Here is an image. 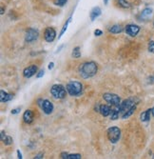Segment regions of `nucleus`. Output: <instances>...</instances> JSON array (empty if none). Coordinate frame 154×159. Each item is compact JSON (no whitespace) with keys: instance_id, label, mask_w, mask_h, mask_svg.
Masks as SVG:
<instances>
[{"instance_id":"1","label":"nucleus","mask_w":154,"mask_h":159,"mask_svg":"<svg viewBox=\"0 0 154 159\" xmlns=\"http://www.w3.org/2000/svg\"><path fill=\"white\" fill-rule=\"evenodd\" d=\"M97 70H98L97 64L93 61H89V62H85L82 65H80L79 74L83 78L88 79V78L94 76L97 74Z\"/></svg>"},{"instance_id":"2","label":"nucleus","mask_w":154,"mask_h":159,"mask_svg":"<svg viewBox=\"0 0 154 159\" xmlns=\"http://www.w3.org/2000/svg\"><path fill=\"white\" fill-rule=\"evenodd\" d=\"M66 89L71 96H79L83 92V85L79 81L72 80L67 84Z\"/></svg>"},{"instance_id":"3","label":"nucleus","mask_w":154,"mask_h":159,"mask_svg":"<svg viewBox=\"0 0 154 159\" xmlns=\"http://www.w3.org/2000/svg\"><path fill=\"white\" fill-rule=\"evenodd\" d=\"M67 89L60 84H54L51 88V94L55 99H64L67 95Z\"/></svg>"},{"instance_id":"4","label":"nucleus","mask_w":154,"mask_h":159,"mask_svg":"<svg viewBox=\"0 0 154 159\" xmlns=\"http://www.w3.org/2000/svg\"><path fill=\"white\" fill-rule=\"evenodd\" d=\"M107 135H108V140L111 142V143H117L121 137V129L116 127V126H113V127H110L108 132H107Z\"/></svg>"},{"instance_id":"5","label":"nucleus","mask_w":154,"mask_h":159,"mask_svg":"<svg viewBox=\"0 0 154 159\" xmlns=\"http://www.w3.org/2000/svg\"><path fill=\"white\" fill-rule=\"evenodd\" d=\"M136 105V102H135V98H128L124 100L123 102L120 103V105L118 106V109H119V112H120V115H122L124 113H125L128 111H130L132 107H134Z\"/></svg>"},{"instance_id":"6","label":"nucleus","mask_w":154,"mask_h":159,"mask_svg":"<svg viewBox=\"0 0 154 159\" xmlns=\"http://www.w3.org/2000/svg\"><path fill=\"white\" fill-rule=\"evenodd\" d=\"M103 98L106 101L107 103H108L109 105H112L114 107H117L120 105L121 103V98L119 95L115 94V93H107L103 94Z\"/></svg>"},{"instance_id":"7","label":"nucleus","mask_w":154,"mask_h":159,"mask_svg":"<svg viewBox=\"0 0 154 159\" xmlns=\"http://www.w3.org/2000/svg\"><path fill=\"white\" fill-rule=\"evenodd\" d=\"M39 37V32L34 28H29L25 34V41L27 43H32L36 41Z\"/></svg>"},{"instance_id":"8","label":"nucleus","mask_w":154,"mask_h":159,"mask_svg":"<svg viewBox=\"0 0 154 159\" xmlns=\"http://www.w3.org/2000/svg\"><path fill=\"white\" fill-rule=\"evenodd\" d=\"M55 37H56V32L53 28L47 27L44 31V38L48 43H51L54 41Z\"/></svg>"},{"instance_id":"9","label":"nucleus","mask_w":154,"mask_h":159,"mask_svg":"<svg viewBox=\"0 0 154 159\" xmlns=\"http://www.w3.org/2000/svg\"><path fill=\"white\" fill-rule=\"evenodd\" d=\"M125 32L127 33L128 35H130L131 37H134L139 34L140 27L135 25V24H129V25H127L125 27Z\"/></svg>"},{"instance_id":"10","label":"nucleus","mask_w":154,"mask_h":159,"mask_svg":"<svg viewBox=\"0 0 154 159\" xmlns=\"http://www.w3.org/2000/svg\"><path fill=\"white\" fill-rule=\"evenodd\" d=\"M37 70H38V68L36 65H31V66L24 69L23 75L25 78H31L37 74Z\"/></svg>"},{"instance_id":"11","label":"nucleus","mask_w":154,"mask_h":159,"mask_svg":"<svg viewBox=\"0 0 154 159\" xmlns=\"http://www.w3.org/2000/svg\"><path fill=\"white\" fill-rule=\"evenodd\" d=\"M40 107H41L42 111H44L45 114H51L53 111V109H54L53 104L48 99H44L43 101H42V104H41Z\"/></svg>"},{"instance_id":"12","label":"nucleus","mask_w":154,"mask_h":159,"mask_svg":"<svg viewBox=\"0 0 154 159\" xmlns=\"http://www.w3.org/2000/svg\"><path fill=\"white\" fill-rule=\"evenodd\" d=\"M33 118H34V114H33V111H31V110H27L23 113V121L26 124H31V123H33Z\"/></svg>"},{"instance_id":"13","label":"nucleus","mask_w":154,"mask_h":159,"mask_svg":"<svg viewBox=\"0 0 154 159\" xmlns=\"http://www.w3.org/2000/svg\"><path fill=\"white\" fill-rule=\"evenodd\" d=\"M101 13H102V10H101V8L100 7H94L91 11H90V20L91 21H94L96 18H98L100 16H101Z\"/></svg>"},{"instance_id":"14","label":"nucleus","mask_w":154,"mask_h":159,"mask_svg":"<svg viewBox=\"0 0 154 159\" xmlns=\"http://www.w3.org/2000/svg\"><path fill=\"white\" fill-rule=\"evenodd\" d=\"M13 98V95L11 94V93H8L7 92L1 90L0 92V101H1L2 103H5V102H9L11 99Z\"/></svg>"},{"instance_id":"15","label":"nucleus","mask_w":154,"mask_h":159,"mask_svg":"<svg viewBox=\"0 0 154 159\" xmlns=\"http://www.w3.org/2000/svg\"><path fill=\"white\" fill-rule=\"evenodd\" d=\"M111 109L108 105H100V108H99V112L103 115L104 117H107V116H109V114L111 112Z\"/></svg>"},{"instance_id":"16","label":"nucleus","mask_w":154,"mask_h":159,"mask_svg":"<svg viewBox=\"0 0 154 159\" xmlns=\"http://www.w3.org/2000/svg\"><path fill=\"white\" fill-rule=\"evenodd\" d=\"M152 114V111H151V109H148L145 111H143L140 115V119H141L142 122H148L149 119H150V115Z\"/></svg>"},{"instance_id":"17","label":"nucleus","mask_w":154,"mask_h":159,"mask_svg":"<svg viewBox=\"0 0 154 159\" xmlns=\"http://www.w3.org/2000/svg\"><path fill=\"white\" fill-rule=\"evenodd\" d=\"M1 141L5 144L6 146L11 145L12 142H13L12 138H11L10 135H7V134H6V133H5L4 131H2V132H1Z\"/></svg>"},{"instance_id":"18","label":"nucleus","mask_w":154,"mask_h":159,"mask_svg":"<svg viewBox=\"0 0 154 159\" xmlns=\"http://www.w3.org/2000/svg\"><path fill=\"white\" fill-rule=\"evenodd\" d=\"M124 31V29L121 25H113V26H111L109 29H108V32L110 34H121L122 32Z\"/></svg>"},{"instance_id":"19","label":"nucleus","mask_w":154,"mask_h":159,"mask_svg":"<svg viewBox=\"0 0 154 159\" xmlns=\"http://www.w3.org/2000/svg\"><path fill=\"white\" fill-rule=\"evenodd\" d=\"M120 116V112H119V109H118V106L115 108V109H112L111 110V112L109 114V117L111 120H116L118 119Z\"/></svg>"},{"instance_id":"20","label":"nucleus","mask_w":154,"mask_h":159,"mask_svg":"<svg viewBox=\"0 0 154 159\" xmlns=\"http://www.w3.org/2000/svg\"><path fill=\"white\" fill-rule=\"evenodd\" d=\"M152 14V9L151 8H146V9H144L143 11H142V12H141V18H148Z\"/></svg>"},{"instance_id":"21","label":"nucleus","mask_w":154,"mask_h":159,"mask_svg":"<svg viewBox=\"0 0 154 159\" xmlns=\"http://www.w3.org/2000/svg\"><path fill=\"white\" fill-rule=\"evenodd\" d=\"M117 1H118V5L123 9H130L131 7L130 3L128 0H117Z\"/></svg>"},{"instance_id":"22","label":"nucleus","mask_w":154,"mask_h":159,"mask_svg":"<svg viewBox=\"0 0 154 159\" xmlns=\"http://www.w3.org/2000/svg\"><path fill=\"white\" fill-rule=\"evenodd\" d=\"M72 56L73 58L77 59V58H80L81 57V51H80V47H75L73 49V52H72Z\"/></svg>"},{"instance_id":"23","label":"nucleus","mask_w":154,"mask_h":159,"mask_svg":"<svg viewBox=\"0 0 154 159\" xmlns=\"http://www.w3.org/2000/svg\"><path fill=\"white\" fill-rule=\"evenodd\" d=\"M135 110H136V105L134 106V107H132L130 111H128L125 113H124L123 115H122V119H127V118H129V117H130L131 115L134 113V111H135Z\"/></svg>"},{"instance_id":"24","label":"nucleus","mask_w":154,"mask_h":159,"mask_svg":"<svg viewBox=\"0 0 154 159\" xmlns=\"http://www.w3.org/2000/svg\"><path fill=\"white\" fill-rule=\"evenodd\" d=\"M71 21H72V16H69V18L67 20V22L64 24V26H63V28H62V30H61V32H60V34H59V36H58V38H60L65 33H66V31H67V29H68V24L71 23Z\"/></svg>"},{"instance_id":"25","label":"nucleus","mask_w":154,"mask_h":159,"mask_svg":"<svg viewBox=\"0 0 154 159\" xmlns=\"http://www.w3.org/2000/svg\"><path fill=\"white\" fill-rule=\"evenodd\" d=\"M82 155L80 153H73V154H69L68 156V159H81Z\"/></svg>"},{"instance_id":"26","label":"nucleus","mask_w":154,"mask_h":159,"mask_svg":"<svg viewBox=\"0 0 154 159\" xmlns=\"http://www.w3.org/2000/svg\"><path fill=\"white\" fill-rule=\"evenodd\" d=\"M148 51L151 53H154V41H150L148 43Z\"/></svg>"},{"instance_id":"27","label":"nucleus","mask_w":154,"mask_h":159,"mask_svg":"<svg viewBox=\"0 0 154 159\" xmlns=\"http://www.w3.org/2000/svg\"><path fill=\"white\" fill-rule=\"evenodd\" d=\"M67 2H68V0H56V4L60 7H63L64 5H66Z\"/></svg>"},{"instance_id":"28","label":"nucleus","mask_w":154,"mask_h":159,"mask_svg":"<svg viewBox=\"0 0 154 159\" xmlns=\"http://www.w3.org/2000/svg\"><path fill=\"white\" fill-rule=\"evenodd\" d=\"M103 34V32L101 30H99V29H97V30L94 31V35L95 36H101Z\"/></svg>"},{"instance_id":"29","label":"nucleus","mask_w":154,"mask_h":159,"mask_svg":"<svg viewBox=\"0 0 154 159\" xmlns=\"http://www.w3.org/2000/svg\"><path fill=\"white\" fill-rule=\"evenodd\" d=\"M44 74H45V71H44V70H39V73L36 75V77L37 78H41L42 76L44 75Z\"/></svg>"},{"instance_id":"30","label":"nucleus","mask_w":154,"mask_h":159,"mask_svg":"<svg viewBox=\"0 0 154 159\" xmlns=\"http://www.w3.org/2000/svg\"><path fill=\"white\" fill-rule=\"evenodd\" d=\"M21 111V108H16V109H13L11 110V114H17L19 111Z\"/></svg>"},{"instance_id":"31","label":"nucleus","mask_w":154,"mask_h":159,"mask_svg":"<svg viewBox=\"0 0 154 159\" xmlns=\"http://www.w3.org/2000/svg\"><path fill=\"white\" fill-rule=\"evenodd\" d=\"M68 152H62L60 154V157L63 158V159H68Z\"/></svg>"},{"instance_id":"32","label":"nucleus","mask_w":154,"mask_h":159,"mask_svg":"<svg viewBox=\"0 0 154 159\" xmlns=\"http://www.w3.org/2000/svg\"><path fill=\"white\" fill-rule=\"evenodd\" d=\"M43 157H44V153L43 152H40V153H38V154H36L34 156V158H36V159H40V158H43Z\"/></svg>"},{"instance_id":"33","label":"nucleus","mask_w":154,"mask_h":159,"mask_svg":"<svg viewBox=\"0 0 154 159\" xmlns=\"http://www.w3.org/2000/svg\"><path fill=\"white\" fill-rule=\"evenodd\" d=\"M53 67H54V63H53V62H50V63H49V66H48L49 70H52Z\"/></svg>"},{"instance_id":"34","label":"nucleus","mask_w":154,"mask_h":159,"mask_svg":"<svg viewBox=\"0 0 154 159\" xmlns=\"http://www.w3.org/2000/svg\"><path fill=\"white\" fill-rule=\"evenodd\" d=\"M17 158H19V159L23 158V157H22V153L20 152V151H19V150L17 151Z\"/></svg>"},{"instance_id":"35","label":"nucleus","mask_w":154,"mask_h":159,"mask_svg":"<svg viewBox=\"0 0 154 159\" xmlns=\"http://www.w3.org/2000/svg\"><path fill=\"white\" fill-rule=\"evenodd\" d=\"M62 48H64V45H61V46H60L59 48H57V51H56V52H60V51L62 50Z\"/></svg>"},{"instance_id":"36","label":"nucleus","mask_w":154,"mask_h":159,"mask_svg":"<svg viewBox=\"0 0 154 159\" xmlns=\"http://www.w3.org/2000/svg\"><path fill=\"white\" fill-rule=\"evenodd\" d=\"M103 1H104V4H105V5H108V1H109V0H103Z\"/></svg>"},{"instance_id":"37","label":"nucleus","mask_w":154,"mask_h":159,"mask_svg":"<svg viewBox=\"0 0 154 159\" xmlns=\"http://www.w3.org/2000/svg\"><path fill=\"white\" fill-rule=\"evenodd\" d=\"M1 14H4V7H1Z\"/></svg>"},{"instance_id":"38","label":"nucleus","mask_w":154,"mask_h":159,"mask_svg":"<svg viewBox=\"0 0 154 159\" xmlns=\"http://www.w3.org/2000/svg\"><path fill=\"white\" fill-rule=\"evenodd\" d=\"M151 111H152V115H153V117H154V108L151 109Z\"/></svg>"}]
</instances>
